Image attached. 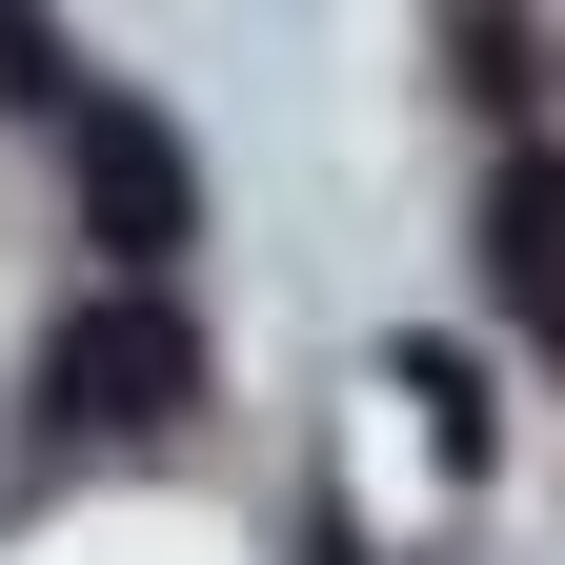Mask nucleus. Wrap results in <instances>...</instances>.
Instances as JSON below:
<instances>
[{
  "label": "nucleus",
  "instance_id": "1",
  "mask_svg": "<svg viewBox=\"0 0 565 565\" xmlns=\"http://www.w3.org/2000/svg\"><path fill=\"white\" fill-rule=\"evenodd\" d=\"M41 404H61V424H121V445H141V424H182V404H202V323L162 303V282H102V303L41 343Z\"/></svg>",
  "mask_w": 565,
  "mask_h": 565
},
{
  "label": "nucleus",
  "instance_id": "2",
  "mask_svg": "<svg viewBox=\"0 0 565 565\" xmlns=\"http://www.w3.org/2000/svg\"><path fill=\"white\" fill-rule=\"evenodd\" d=\"M61 141H82V223H102V263H182V223H202L182 121H162V102H61Z\"/></svg>",
  "mask_w": 565,
  "mask_h": 565
},
{
  "label": "nucleus",
  "instance_id": "3",
  "mask_svg": "<svg viewBox=\"0 0 565 565\" xmlns=\"http://www.w3.org/2000/svg\"><path fill=\"white\" fill-rule=\"evenodd\" d=\"M484 282H505V323L565 364V162H545V141H525L505 182H484Z\"/></svg>",
  "mask_w": 565,
  "mask_h": 565
},
{
  "label": "nucleus",
  "instance_id": "4",
  "mask_svg": "<svg viewBox=\"0 0 565 565\" xmlns=\"http://www.w3.org/2000/svg\"><path fill=\"white\" fill-rule=\"evenodd\" d=\"M384 384L445 424V465H484V364H465V343H384Z\"/></svg>",
  "mask_w": 565,
  "mask_h": 565
},
{
  "label": "nucleus",
  "instance_id": "5",
  "mask_svg": "<svg viewBox=\"0 0 565 565\" xmlns=\"http://www.w3.org/2000/svg\"><path fill=\"white\" fill-rule=\"evenodd\" d=\"M303 565H364V545H343V525H323V545H303Z\"/></svg>",
  "mask_w": 565,
  "mask_h": 565
}]
</instances>
